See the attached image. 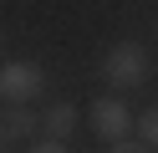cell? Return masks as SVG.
Masks as SVG:
<instances>
[{"label":"cell","mask_w":158,"mask_h":153,"mask_svg":"<svg viewBox=\"0 0 158 153\" xmlns=\"http://www.w3.org/2000/svg\"><path fill=\"white\" fill-rule=\"evenodd\" d=\"M92 133L112 148V143H127V133H133V112H127V102L117 97H97L92 102Z\"/></svg>","instance_id":"obj_3"},{"label":"cell","mask_w":158,"mask_h":153,"mask_svg":"<svg viewBox=\"0 0 158 153\" xmlns=\"http://www.w3.org/2000/svg\"><path fill=\"white\" fill-rule=\"evenodd\" d=\"M26 153H66V143H56V138H46V143H31Z\"/></svg>","instance_id":"obj_7"},{"label":"cell","mask_w":158,"mask_h":153,"mask_svg":"<svg viewBox=\"0 0 158 153\" xmlns=\"http://www.w3.org/2000/svg\"><path fill=\"white\" fill-rule=\"evenodd\" d=\"M41 92H46L41 61H26V56L5 61V71H0V97H5V107H31Z\"/></svg>","instance_id":"obj_2"},{"label":"cell","mask_w":158,"mask_h":153,"mask_svg":"<svg viewBox=\"0 0 158 153\" xmlns=\"http://www.w3.org/2000/svg\"><path fill=\"white\" fill-rule=\"evenodd\" d=\"M41 133L56 138V143H66L77 133V107H72V102H51V107L41 112Z\"/></svg>","instance_id":"obj_5"},{"label":"cell","mask_w":158,"mask_h":153,"mask_svg":"<svg viewBox=\"0 0 158 153\" xmlns=\"http://www.w3.org/2000/svg\"><path fill=\"white\" fill-rule=\"evenodd\" d=\"M31 133H41V112H36V107H5L0 138H5V143H26Z\"/></svg>","instance_id":"obj_4"},{"label":"cell","mask_w":158,"mask_h":153,"mask_svg":"<svg viewBox=\"0 0 158 153\" xmlns=\"http://www.w3.org/2000/svg\"><path fill=\"white\" fill-rule=\"evenodd\" d=\"M107 153H158V148H148V143H112Z\"/></svg>","instance_id":"obj_8"},{"label":"cell","mask_w":158,"mask_h":153,"mask_svg":"<svg viewBox=\"0 0 158 153\" xmlns=\"http://www.w3.org/2000/svg\"><path fill=\"white\" fill-rule=\"evenodd\" d=\"M148 71H153V61H148V46H143V41H117V46L102 56V77L112 82L117 92L143 87V82H148Z\"/></svg>","instance_id":"obj_1"},{"label":"cell","mask_w":158,"mask_h":153,"mask_svg":"<svg viewBox=\"0 0 158 153\" xmlns=\"http://www.w3.org/2000/svg\"><path fill=\"white\" fill-rule=\"evenodd\" d=\"M138 138H143V143H153V148H158V107H148L143 117H138Z\"/></svg>","instance_id":"obj_6"}]
</instances>
